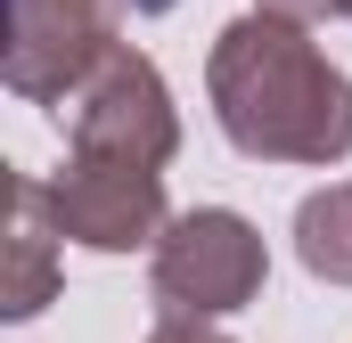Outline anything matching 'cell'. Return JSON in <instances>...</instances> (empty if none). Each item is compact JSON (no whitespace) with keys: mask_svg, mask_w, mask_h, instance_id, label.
<instances>
[{"mask_svg":"<svg viewBox=\"0 0 352 343\" xmlns=\"http://www.w3.org/2000/svg\"><path fill=\"white\" fill-rule=\"evenodd\" d=\"M58 204H50V180H8V286H0V319H41L58 303Z\"/></svg>","mask_w":352,"mask_h":343,"instance_id":"cell-6","label":"cell"},{"mask_svg":"<svg viewBox=\"0 0 352 343\" xmlns=\"http://www.w3.org/2000/svg\"><path fill=\"white\" fill-rule=\"evenodd\" d=\"M148 343H230V335H221L213 319H173V311H164V319L148 327Z\"/></svg>","mask_w":352,"mask_h":343,"instance_id":"cell-8","label":"cell"},{"mask_svg":"<svg viewBox=\"0 0 352 343\" xmlns=\"http://www.w3.org/2000/svg\"><path fill=\"white\" fill-rule=\"evenodd\" d=\"M74 156H115V164H148V172H164L180 156V106L156 74V58L115 49L98 66V82L74 98Z\"/></svg>","mask_w":352,"mask_h":343,"instance_id":"cell-4","label":"cell"},{"mask_svg":"<svg viewBox=\"0 0 352 343\" xmlns=\"http://www.w3.org/2000/svg\"><path fill=\"white\" fill-rule=\"evenodd\" d=\"M213 123L254 164H344L352 156V74L328 66L311 25L295 16H238L213 33L205 58Z\"/></svg>","mask_w":352,"mask_h":343,"instance_id":"cell-1","label":"cell"},{"mask_svg":"<svg viewBox=\"0 0 352 343\" xmlns=\"http://www.w3.org/2000/svg\"><path fill=\"white\" fill-rule=\"evenodd\" d=\"M140 0H8V58L0 74L16 98L58 106L98 82V66L123 49V16Z\"/></svg>","mask_w":352,"mask_h":343,"instance_id":"cell-3","label":"cell"},{"mask_svg":"<svg viewBox=\"0 0 352 343\" xmlns=\"http://www.w3.org/2000/svg\"><path fill=\"white\" fill-rule=\"evenodd\" d=\"M148 286H156V311L173 319H230L263 294L270 254L263 229L230 204H197V213H173V229L148 246Z\"/></svg>","mask_w":352,"mask_h":343,"instance_id":"cell-2","label":"cell"},{"mask_svg":"<svg viewBox=\"0 0 352 343\" xmlns=\"http://www.w3.org/2000/svg\"><path fill=\"white\" fill-rule=\"evenodd\" d=\"M50 204H58V229L90 254H140L173 229L164 172L115 164V156H66V172L50 180Z\"/></svg>","mask_w":352,"mask_h":343,"instance_id":"cell-5","label":"cell"},{"mask_svg":"<svg viewBox=\"0 0 352 343\" xmlns=\"http://www.w3.org/2000/svg\"><path fill=\"white\" fill-rule=\"evenodd\" d=\"M270 16H295V25H328V16H352V0H254Z\"/></svg>","mask_w":352,"mask_h":343,"instance_id":"cell-9","label":"cell"},{"mask_svg":"<svg viewBox=\"0 0 352 343\" xmlns=\"http://www.w3.org/2000/svg\"><path fill=\"white\" fill-rule=\"evenodd\" d=\"M295 254H303L311 278L352 286V180L344 188H311L295 204Z\"/></svg>","mask_w":352,"mask_h":343,"instance_id":"cell-7","label":"cell"}]
</instances>
